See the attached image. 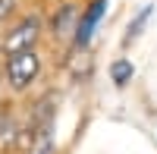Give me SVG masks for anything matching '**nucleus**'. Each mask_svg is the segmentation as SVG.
I'll use <instances>...</instances> for the list:
<instances>
[{"mask_svg":"<svg viewBox=\"0 0 157 154\" xmlns=\"http://www.w3.org/2000/svg\"><path fill=\"white\" fill-rule=\"evenodd\" d=\"M151 13H154V6L145 3V6L132 16V22H129V29H126V35H123V47H129L132 41H138V38H141V32H145V25H148V19H151Z\"/></svg>","mask_w":157,"mask_h":154,"instance_id":"nucleus-5","label":"nucleus"},{"mask_svg":"<svg viewBox=\"0 0 157 154\" xmlns=\"http://www.w3.org/2000/svg\"><path fill=\"white\" fill-rule=\"evenodd\" d=\"M104 13H107V0H91V3L78 13V25H75V35H72V44L78 50H85L91 44V38H94L98 25L104 19Z\"/></svg>","mask_w":157,"mask_h":154,"instance_id":"nucleus-3","label":"nucleus"},{"mask_svg":"<svg viewBox=\"0 0 157 154\" xmlns=\"http://www.w3.org/2000/svg\"><path fill=\"white\" fill-rule=\"evenodd\" d=\"M16 138H19V126H16V120H13L10 113L0 110V154H6L10 145H16Z\"/></svg>","mask_w":157,"mask_h":154,"instance_id":"nucleus-7","label":"nucleus"},{"mask_svg":"<svg viewBox=\"0 0 157 154\" xmlns=\"http://www.w3.org/2000/svg\"><path fill=\"white\" fill-rule=\"evenodd\" d=\"M44 60L38 54V47H25V50H13L3 57V79L13 94H25L29 88L41 79Z\"/></svg>","mask_w":157,"mask_h":154,"instance_id":"nucleus-1","label":"nucleus"},{"mask_svg":"<svg viewBox=\"0 0 157 154\" xmlns=\"http://www.w3.org/2000/svg\"><path fill=\"white\" fill-rule=\"evenodd\" d=\"M132 75H135V63H132V60L120 57V60L110 63V82H113L116 88H126L129 82H132Z\"/></svg>","mask_w":157,"mask_h":154,"instance_id":"nucleus-6","label":"nucleus"},{"mask_svg":"<svg viewBox=\"0 0 157 154\" xmlns=\"http://www.w3.org/2000/svg\"><path fill=\"white\" fill-rule=\"evenodd\" d=\"M75 25H78V6L75 3H60L57 13H54V19H50V35H54V41L72 44Z\"/></svg>","mask_w":157,"mask_h":154,"instance_id":"nucleus-4","label":"nucleus"},{"mask_svg":"<svg viewBox=\"0 0 157 154\" xmlns=\"http://www.w3.org/2000/svg\"><path fill=\"white\" fill-rule=\"evenodd\" d=\"M0 91H3V72H0Z\"/></svg>","mask_w":157,"mask_h":154,"instance_id":"nucleus-8","label":"nucleus"},{"mask_svg":"<svg viewBox=\"0 0 157 154\" xmlns=\"http://www.w3.org/2000/svg\"><path fill=\"white\" fill-rule=\"evenodd\" d=\"M38 38H41V16L32 13V16H22L16 25H10L0 38V54H13V50H25V47H35Z\"/></svg>","mask_w":157,"mask_h":154,"instance_id":"nucleus-2","label":"nucleus"}]
</instances>
